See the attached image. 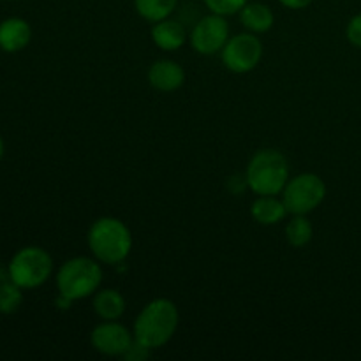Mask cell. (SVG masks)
<instances>
[{"instance_id": "6da1fadb", "label": "cell", "mask_w": 361, "mask_h": 361, "mask_svg": "<svg viewBox=\"0 0 361 361\" xmlns=\"http://www.w3.org/2000/svg\"><path fill=\"white\" fill-rule=\"evenodd\" d=\"M180 324V312L175 302L168 298H155L148 302L134 321L133 334L145 348L159 349L175 337Z\"/></svg>"}, {"instance_id": "7a4b0ae2", "label": "cell", "mask_w": 361, "mask_h": 361, "mask_svg": "<svg viewBox=\"0 0 361 361\" xmlns=\"http://www.w3.org/2000/svg\"><path fill=\"white\" fill-rule=\"evenodd\" d=\"M88 249L101 264L123 263L133 250V233L116 217H99L87 235Z\"/></svg>"}, {"instance_id": "3957f363", "label": "cell", "mask_w": 361, "mask_h": 361, "mask_svg": "<svg viewBox=\"0 0 361 361\" xmlns=\"http://www.w3.org/2000/svg\"><path fill=\"white\" fill-rule=\"evenodd\" d=\"M289 178L291 169L288 159L275 148L257 150L245 169L247 187L256 196H281Z\"/></svg>"}, {"instance_id": "277c9868", "label": "cell", "mask_w": 361, "mask_h": 361, "mask_svg": "<svg viewBox=\"0 0 361 361\" xmlns=\"http://www.w3.org/2000/svg\"><path fill=\"white\" fill-rule=\"evenodd\" d=\"M59 295L71 302L90 298L101 289L102 268L94 256H76L63 261L55 275Z\"/></svg>"}, {"instance_id": "5b68a950", "label": "cell", "mask_w": 361, "mask_h": 361, "mask_svg": "<svg viewBox=\"0 0 361 361\" xmlns=\"http://www.w3.org/2000/svg\"><path fill=\"white\" fill-rule=\"evenodd\" d=\"M53 268L55 264L48 250L37 245H28L11 257L7 275L21 289H35L49 281Z\"/></svg>"}, {"instance_id": "8992f818", "label": "cell", "mask_w": 361, "mask_h": 361, "mask_svg": "<svg viewBox=\"0 0 361 361\" xmlns=\"http://www.w3.org/2000/svg\"><path fill=\"white\" fill-rule=\"evenodd\" d=\"M281 197L289 215H309L326 197V183L316 173H300L289 178Z\"/></svg>"}, {"instance_id": "52a82bcc", "label": "cell", "mask_w": 361, "mask_h": 361, "mask_svg": "<svg viewBox=\"0 0 361 361\" xmlns=\"http://www.w3.org/2000/svg\"><path fill=\"white\" fill-rule=\"evenodd\" d=\"M263 42L252 32L231 35L221 51V60L228 71L235 74H247L259 66L263 59Z\"/></svg>"}, {"instance_id": "ba28073f", "label": "cell", "mask_w": 361, "mask_h": 361, "mask_svg": "<svg viewBox=\"0 0 361 361\" xmlns=\"http://www.w3.org/2000/svg\"><path fill=\"white\" fill-rule=\"evenodd\" d=\"M229 37L231 34H229V23L226 16L210 13L201 18L189 32V44L200 55L210 56L217 53L221 55Z\"/></svg>"}, {"instance_id": "9c48e42d", "label": "cell", "mask_w": 361, "mask_h": 361, "mask_svg": "<svg viewBox=\"0 0 361 361\" xmlns=\"http://www.w3.org/2000/svg\"><path fill=\"white\" fill-rule=\"evenodd\" d=\"M90 344L101 355L123 358L134 344V334L120 321H101L90 331Z\"/></svg>"}, {"instance_id": "30bf717a", "label": "cell", "mask_w": 361, "mask_h": 361, "mask_svg": "<svg viewBox=\"0 0 361 361\" xmlns=\"http://www.w3.org/2000/svg\"><path fill=\"white\" fill-rule=\"evenodd\" d=\"M147 78L152 88L164 92V94H171L185 83V71L175 60L161 59L148 67Z\"/></svg>"}, {"instance_id": "8fae6325", "label": "cell", "mask_w": 361, "mask_h": 361, "mask_svg": "<svg viewBox=\"0 0 361 361\" xmlns=\"http://www.w3.org/2000/svg\"><path fill=\"white\" fill-rule=\"evenodd\" d=\"M32 41V27L23 18H6L0 21V49L6 53H18Z\"/></svg>"}, {"instance_id": "7c38bea8", "label": "cell", "mask_w": 361, "mask_h": 361, "mask_svg": "<svg viewBox=\"0 0 361 361\" xmlns=\"http://www.w3.org/2000/svg\"><path fill=\"white\" fill-rule=\"evenodd\" d=\"M150 35L154 44L164 51H176L189 41L185 27L180 21L171 20V16L154 23Z\"/></svg>"}, {"instance_id": "4fadbf2b", "label": "cell", "mask_w": 361, "mask_h": 361, "mask_svg": "<svg viewBox=\"0 0 361 361\" xmlns=\"http://www.w3.org/2000/svg\"><path fill=\"white\" fill-rule=\"evenodd\" d=\"M92 298V309L101 321H120L126 314V296L118 289H99Z\"/></svg>"}, {"instance_id": "5bb4252c", "label": "cell", "mask_w": 361, "mask_h": 361, "mask_svg": "<svg viewBox=\"0 0 361 361\" xmlns=\"http://www.w3.org/2000/svg\"><path fill=\"white\" fill-rule=\"evenodd\" d=\"M238 18L243 28L252 34H264V32L271 30L275 23V14L271 7L263 2H252V0L243 6V9L238 13Z\"/></svg>"}, {"instance_id": "9a60e30c", "label": "cell", "mask_w": 361, "mask_h": 361, "mask_svg": "<svg viewBox=\"0 0 361 361\" xmlns=\"http://www.w3.org/2000/svg\"><path fill=\"white\" fill-rule=\"evenodd\" d=\"M250 215L261 226H275L289 215L281 196H257L250 207Z\"/></svg>"}, {"instance_id": "2e32d148", "label": "cell", "mask_w": 361, "mask_h": 361, "mask_svg": "<svg viewBox=\"0 0 361 361\" xmlns=\"http://www.w3.org/2000/svg\"><path fill=\"white\" fill-rule=\"evenodd\" d=\"M178 0H134V9L150 23L166 20L175 13Z\"/></svg>"}, {"instance_id": "e0dca14e", "label": "cell", "mask_w": 361, "mask_h": 361, "mask_svg": "<svg viewBox=\"0 0 361 361\" xmlns=\"http://www.w3.org/2000/svg\"><path fill=\"white\" fill-rule=\"evenodd\" d=\"M314 235V228L307 215H291V219L286 224V240L291 247H305L310 243Z\"/></svg>"}, {"instance_id": "ac0fdd59", "label": "cell", "mask_w": 361, "mask_h": 361, "mask_svg": "<svg viewBox=\"0 0 361 361\" xmlns=\"http://www.w3.org/2000/svg\"><path fill=\"white\" fill-rule=\"evenodd\" d=\"M23 291L25 289L11 281L9 275L7 279H2L0 281V314L11 316V314L18 312L23 303Z\"/></svg>"}, {"instance_id": "d6986e66", "label": "cell", "mask_w": 361, "mask_h": 361, "mask_svg": "<svg viewBox=\"0 0 361 361\" xmlns=\"http://www.w3.org/2000/svg\"><path fill=\"white\" fill-rule=\"evenodd\" d=\"M247 2L249 0H203V4L210 13L221 14V16L226 18L238 14Z\"/></svg>"}, {"instance_id": "ffe728a7", "label": "cell", "mask_w": 361, "mask_h": 361, "mask_svg": "<svg viewBox=\"0 0 361 361\" xmlns=\"http://www.w3.org/2000/svg\"><path fill=\"white\" fill-rule=\"evenodd\" d=\"M345 37L356 48H361V13L355 14L345 27Z\"/></svg>"}, {"instance_id": "44dd1931", "label": "cell", "mask_w": 361, "mask_h": 361, "mask_svg": "<svg viewBox=\"0 0 361 361\" xmlns=\"http://www.w3.org/2000/svg\"><path fill=\"white\" fill-rule=\"evenodd\" d=\"M279 2H281L284 7H288V9L300 11V9H305V7H309L314 0H279Z\"/></svg>"}, {"instance_id": "7402d4cb", "label": "cell", "mask_w": 361, "mask_h": 361, "mask_svg": "<svg viewBox=\"0 0 361 361\" xmlns=\"http://www.w3.org/2000/svg\"><path fill=\"white\" fill-rule=\"evenodd\" d=\"M4 154H6V143H4L2 136H0V161L4 159Z\"/></svg>"}, {"instance_id": "603a6c76", "label": "cell", "mask_w": 361, "mask_h": 361, "mask_svg": "<svg viewBox=\"0 0 361 361\" xmlns=\"http://www.w3.org/2000/svg\"><path fill=\"white\" fill-rule=\"evenodd\" d=\"M11 2H14V0H11Z\"/></svg>"}]
</instances>
